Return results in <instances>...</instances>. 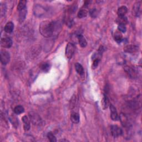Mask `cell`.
Instances as JSON below:
<instances>
[{
    "label": "cell",
    "mask_w": 142,
    "mask_h": 142,
    "mask_svg": "<svg viewBox=\"0 0 142 142\" xmlns=\"http://www.w3.org/2000/svg\"><path fill=\"white\" fill-rule=\"evenodd\" d=\"M61 30V25L56 21H45L40 25V32L43 37H52L58 34Z\"/></svg>",
    "instance_id": "1"
},
{
    "label": "cell",
    "mask_w": 142,
    "mask_h": 142,
    "mask_svg": "<svg viewBox=\"0 0 142 142\" xmlns=\"http://www.w3.org/2000/svg\"><path fill=\"white\" fill-rule=\"evenodd\" d=\"M28 116H29L31 122L33 123V125L36 126H41L42 125L43 122H42V120L40 116L37 113L33 112H30Z\"/></svg>",
    "instance_id": "2"
},
{
    "label": "cell",
    "mask_w": 142,
    "mask_h": 142,
    "mask_svg": "<svg viewBox=\"0 0 142 142\" xmlns=\"http://www.w3.org/2000/svg\"><path fill=\"white\" fill-rule=\"evenodd\" d=\"M74 51H75V46L72 43H68L66 46L65 51L66 57L68 59L72 58L74 53Z\"/></svg>",
    "instance_id": "3"
},
{
    "label": "cell",
    "mask_w": 142,
    "mask_h": 142,
    "mask_svg": "<svg viewBox=\"0 0 142 142\" xmlns=\"http://www.w3.org/2000/svg\"><path fill=\"white\" fill-rule=\"evenodd\" d=\"M10 61V55L6 51H1V62L2 65H6Z\"/></svg>",
    "instance_id": "4"
},
{
    "label": "cell",
    "mask_w": 142,
    "mask_h": 142,
    "mask_svg": "<svg viewBox=\"0 0 142 142\" xmlns=\"http://www.w3.org/2000/svg\"><path fill=\"white\" fill-rule=\"evenodd\" d=\"M111 130L112 136L114 138L118 137L123 134L122 129L117 126H112Z\"/></svg>",
    "instance_id": "5"
},
{
    "label": "cell",
    "mask_w": 142,
    "mask_h": 142,
    "mask_svg": "<svg viewBox=\"0 0 142 142\" xmlns=\"http://www.w3.org/2000/svg\"><path fill=\"white\" fill-rule=\"evenodd\" d=\"M12 43L13 42L12 39L10 37L3 38L1 40V46L3 48H9L11 47Z\"/></svg>",
    "instance_id": "6"
},
{
    "label": "cell",
    "mask_w": 142,
    "mask_h": 142,
    "mask_svg": "<svg viewBox=\"0 0 142 142\" xmlns=\"http://www.w3.org/2000/svg\"><path fill=\"white\" fill-rule=\"evenodd\" d=\"M34 15L38 17L44 16L46 14V9L42 6L37 5L34 6Z\"/></svg>",
    "instance_id": "7"
},
{
    "label": "cell",
    "mask_w": 142,
    "mask_h": 142,
    "mask_svg": "<svg viewBox=\"0 0 142 142\" xmlns=\"http://www.w3.org/2000/svg\"><path fill=\"white\" fill-rule=\"evenodd\" d=\"M110 111H111V119L114 120V121H117L119 119V117L118 115V113L117 112V109L115 108V106L111 104L110 105Z\"/></svg>",
    "instance_id": "8"
},
{
    "label": "cell",
    "mask_w": 142,
    "mask_h": 142,
    "mask_svg": "<svg viewBox=\"0 0 142 142\" xmlns=\"http://www.w3.org/2000/svg\"><path fill=\"white\" fill-rule=\"evenodd\" d=\"M125 70L128 76L132 78H135L137 76V71L136 69L131 67H126Z\"/></svg>",
    "instance_id": "9"
},
{
    "label": "cell",
    "mask_w": 142,
    "mask_h": 142,
    "mask_svg": "<svg viewBox=\"0 0 142 142\" xmlns=\"http://www.w3.org/2000/svg\"><path fill=\"white\" fill-rule=\"evenodd\" d=\"M138 49H139V47H138V46L133 45H128L124 48V52H128V53L137 52L138 51Z\"/></svg>",
    "instance_id": "10"
},
{
    "label": "cell",
    "mask_w": 142,
    "mask_h": 142,
    "mask_svg": "<svg viewBox=\"0 0 142 142\" xmlns=\"http://www.w3.org/2000/svg\"><path fill=\"white\" fill-rule=\"evenodd\" d=\"M22 120L23 122V128L24 130L27 131L30 129L31 125H30V122L29 119H28V117L26 116H24L22 118Z\"/></svg>",
    "instance_id": "11"
},
{
    "label": "cell",
    "mask_w": 142,
    "mask_h": 142,
    "mask_svg": "<svg viewBox=\"0 0 142 142\" xmlns=\"http://www.w3.org/2000/svg\"><path fill=\"white\" fill-rule=\"evenodd\" d=\"M14 29V24L12 22H8L5 26L4 30L6 33H11Z\"/></svg>",
    "instance_id": "12"
},
{
    "label": "cell",
    "mask_w": 142,
    "mask_h": 142,
    "mask_svg": "<svg viewBox=\"0 0 142 142\" xmlns=\"http://www.w3.org/2000/svg\"><path fill=\"white\" fill-rule=\"evenodd\" d=\"M78 41H79V45L81 46V47H86V46L87 45V41L86 40V39L82 35L79 34L78 35Z\"/></svg>",
    "instance_id": "13"
},
{
    "label": "cell",
    "mask_w": 142,
    "mask_h": 142,
    "mask_svg": "<svg viewBox=\"0 0 142 142\" xmlns=\"http://www.w3.org/2000/svg\"><path fill=\"white\" fill-rule=\"evenodd\" d=\"M70 120L73 123H78L79 122V116L76 112L72 113L70 116Z\"/></svg>",
    "instance_id": "14"
},
{
    "label": "cell",
    "mask_w": 142,
    "mask_h": 142,
    "mask_svg": "<svg viewBox=\"0 0 142 142\" xmlns=\"http://www.w3.org/2000/svg\"><path fill=\"white\" fill-rule=\"evenodd\" d=\"M109 99L105 93L103 94V99L102 101V108L103 109H105L106 108H107V107L109 105Z\"/></svg>",
    "instance_id": "15"
},
{
    "label": "cell",
    "mask_w": 142,
    "mask_h": 142,
    "mask_svg": "<svg viewBox=\"0 0 142 142\" xmlns=\"http://www.w3.org/2000/svg\"><path fill=\"white\" fill-rule=\"evenodd\" d=\"M128 9L126 6H123L120 7L118 8V11H117V13H118V16H124L127 13Z\"/></svg>",
    "instance_id": "16"
},
{
    "label": "cell",
    "mask_w": 142,
    "mask_h": 142,
    "mask_svg": "<svg viewBox=\"0 0 142 142\" xmlns=\"http://www.w3.org/2000/svg\"><path fill=\"white\" fill-rule=\"evenodd\" d=\"M26 1H24V0H21V1H19V4H18L17 10L20 12L26 8Z\"/></svg>",
    "instance_id": "17"
},
{
    "label": "cell",
    "mask_w": 142,
    "mask_h": 142,
    "mask_svg": "<svg viewBox=\"0 0 142 142\" xmlns=\"http://www.w3.org/2000/svg\"><path fill=\"white\" fill-rule=\"evenodd\" d=\"M75 69L76 72L78 73L79 75L83 76L84 74V69L83 68L81 64L77 63L75 64Z\"/></svg>",
    "instance_id": "18"
},
{
    "label": "cell",
    "mask_w": 142,
    "mask_h": 142,
    "mask_svg": "<svg viewBox=\"0 0 142 142\" xmlns=\"http://www.w3.org/2000/svg\"><path fill=\"white\" fill-rule=\"evenodd\" d=\"M117 22L119 24H124L125 25L128 22V20L125 16H119L117 19Z\"/></svg>",
    "instance_id": "19"
},
{
    "label": "cell",
    "mask_w": 142,
    "mask_h": 142,
    "mask_svg": "<svg viewBox=\"0 0 142 142\" xmlns=\"http://www.w3.org/2000/svg\"><path fill=\"white\" fill-rule=\"evenodd\" d=\"M24 111V109L22 105H17L13 109V112L16 114H20L23 113Z\"/></svg>",
    "instance_id": "20"
},
{
    "label": "cell",
    "mask_w": 142,
    "mask_h": 142,
    "mask_svg": "<svg viewBox=\"0 0 142 142\" xmlns=\"http://www.w3.org/2000/svg\"><path fill=\"white\" fill-rule=\"evenodd\" d=\"M119 119H120L122 122V123L124 127H126L128 125V121L127 117L126 116L125 114H121L119 117Z\"/></svg>",
    "instance_id": "21"
},
{
    "label": "cell",
    "mask_w": 142,
    "mask_h": 142,
    "mask_svg": "<svg viewBox=\"0 0 142 142\" xmlns=\"http://www.w3.org/2000/svg\"><path fill=\"white\" fill-rule=\"evenodd\" d=\"M87 13H88V12L86 10L82 9L79 11L78 13L77 16H78V17L79 18V19H82V18L86 17L87 16Z\"/></svg>",
    "instance_id": "22"
},
{
    "label": "cell",
    "mask_w": 142,
    "mask_h": 142,
    "mask_svg": "<svg viewBox=\"0 0 142 142\" xmlns=\"http://www.w3.org/2000/svg\"><path fill=\"white\" fill-rule=\"evenodd\" d=\"M140 2H137L133 7L134 11L135 12V14H136L137 16H138V14L139 13V10H140Z\"/></svg>",
    "instance_id": "23"
},
{
    "label": "cell",
    "mask_w": 142,
    "mask_h": 142,
    "mask_svg": "<svg viewBox=\"0 0 142 142\" xmlns=\"http://www.w3.org/2000/svg\"><path fill=\"white\" fill-rule=\"evenodd\" d=\"M26 13H27V10L26 8L24 10L20 11V22H23L24 20L25 19L26 16Z\"/></svg>",
    "instance_id": "24"
},
{
    "label": "cell",
    "mask_w": 142,
    "mask_h": 142,
    "mask_svg": "<svg viewBox=\"0 0 142 142\" xmlns=\"http://www.w3.org/2000/svg\"><path fill=\"white\" fill-rule=\"evenodd\" d=\"M50 66H51L49 65V63L46 62L42 64L41 66V68L43 72H48L49 69H50Z\"/></svg>",
    "instance_id": "25"
},
{
    "label": "cell",
    "mask_w": 142,
    "mask_h": 142,
    "mask_svg": "<svg viewBox=\"0 0 142 142\" xmlns=\"http://www.w3.org/2000/svg\"><path fill=\"white\" fill-rule=\"evenodd\" d=\"M114 40L118 43H120L122 41V35L118 32H117L114 34Z\"/></svg>",
    "instance_id": "26"
},
{
    "label": "cell",
    "mask_w": 142,
    "mask_h": 142,
    "mask_svg": "<svg viewBox=\"0 0 142 142\" xmlns=\"http://www.w3.org/2000/svg\"><path fill=\"white\" fill-rule=\"evenodd\" d=\"M47 138L49 139V140L52 142H56L57 141L56 138L55 136V135L53 134L52 132H49L47 134Z\"/></svg>",
    "instance_id": "27"
},
{
    "label": "cell",
    "mask_w": 142,
    "mask_h": 142,
    "mask_svg": "<svg viewBox=\"0 0 142 142\" xmlns=\"http://www.w3.org/2000/svg\"><path fill=\"white\" fill-rule=\"evenodd\" d=\"M77 98L75 95H73L72 98V99L70 100V106L71 108H73L74 107V106H75L76 104V102H77Z\"/></svg>",
    "instance_id": "28"
},
{
    "label": "cell",
    "mask_w": 142,
    "mask_h": 142,
    "mask_svg": "<svg viewBox=\"0 0 142 142\" xmlns=\"http://www.w3.org/2000/svg\"><path fill=\"white\" fill-rule=\"evenodd\" d=\"M100 61H101L100 58H95L93 61V65H92V68L93 69L96 68L98 67L99 62H100Z\"/></svg>",
    "instance_id": "29"
},
{
    "label": "cell",
    "mask_w": 142,
    "mask_h": 142,
    "mask_svg": "<svg viewBox=\"0 0 142 142\" xmlns=\"http://www.w3.org/2000/svg\"><path fill=\"white\" fill-rule=\"evenodd\" d=\"M90 15L92 17H93V18L96 17L98 15L97 10L95 8H93L92 10H91L90 11Z\"/></svg>",
    "instance_id": "30"
},
{
    "label": "cell",
    "mask_w": 142,
    "mask_h": 142,
    "mask_svg": "<svg viewBox=\"0 0 142 142\" xmlns=\"http://www.w3.org/2000/svg\"><path fill=\"white\" fill-rule=\"evenodd\" d=\"M118 29L120 32H121L122 33H125L127 30L126 26L124 25V24H119Z\"/></svg>",
    "instance_id": "31"
},
{
    "label": "cell",
    "mask_w": 142,
    "mask_h": 142,
    "mask_svg": "<svg viewBox=\"0 0 142 142\" xmlns=\"http://www.w3.org/2000/svg\"><path fill=\"white\" fill-rule=\"evenodd\" d=\"M16 118V117H12V119H11V120H15V118ZM12 121V120H11V122ZM12 123L13 124H15V123L17 124V125H19V124H17V120H16V121H15V122H12Z\"/></svg>",
    "instance_id": "32"
}]
</instances>
